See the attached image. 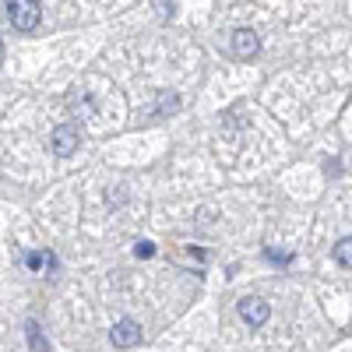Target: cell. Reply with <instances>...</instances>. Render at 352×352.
Segmentation results:
<instances>
[{
    "mask_svg": "<svg viewBox=\"0 0 352 352\" xmlns=\"http://www.w3.org/2000/svg\"><path fill=\"white\" fill-rule=\"evenodd\" d=\"M335 261L345 264V268H352V236H345V240L335 243Z\"/></svg>",
    "mask_w": 352,
    "mask_h": 352,
    "instance_id": "cell-7",
    "label": "cell"
},
{
    "mask_svg": "<svg viewBox=\"0 0 352 352\" xmlns=\"http://www.w3.org/2000/svg\"><path fill=\"white\" fill-rule=\"evenodd\" d=\"M39 4L36 0H8V18L11 25L18 28V32H32V28L39 25Z\"/></svg>",
    "mask_w": 352,
    "mask_h": 352,
    "instance_id": "cell-1",
    "label": "cell"
},
{
    "mask_svg": "<svg viewBox=\"0 0 352 352\" xmlns=\"http://www.w3.org/2000/svg\"><path fill=\"white\" fill-rule=\"evenodd\" d=\"M232 53L243 56V60L257 56V53H261V39H257V32H250V28H236V32H232Z\"/></svg>",
    "mask_w": 352,
    "mask_h": 352,
    "instance_id": "cell-5",
    "label": "cell"
},
{
    "mask_svg": "<svg viewBox=\"0 0 352 352\" xmlns=\"http://www.w3.org/2000/svg\"><path fill=\"white\" fill-rule=\"evenodd\" d=\"M50 144H53V155H60V159L74 155V152H78V127L60 124V127L50 134Z\"/></svg>",
    "mask_w": 352,
    "mask_h": 352,
    "instance_id": "cell-3",
    "label": "cell"
},
{
    "mask_svg": "<svg viewBox=\"0 0 352 352\" xmlns=\"http://www.w3.org/2000/svg\"><path fill=\"white\" fill-rule=\"evenodd\" d=\"M134 254H138V257H155V243H148V240H141V243L134 247Z\"/></svg>",
    "mask_w": 352,
    "mask_h": 352,
    "instance_id": "cell-9",
    "label": "cell"
},
{
    "mask_svg": "<svg viewBox=\"0 0 352 352\" xmlns=\"http://www.w3.org/2000/svg\"><path fill=\"white\" fill-rule=\"evenodd\" d=\"M0 64H4V39H0Z\"/></svg>",
    "mask_w": 352,
    "mask_h": 352,
    "instance_id": "cell-11",
    "label": "cell"
},
{
    "mask_svg": "<svg viewBox=\"0 0 352 352\" xmlns=\"http://www.w3.org/2000/svg\"><path fill=\"white\" fill-rule=\"evenodd\" d=\"M25 335H28V345H32V352H50V345H46V338H43V331H39L36 320H28V324H25Z\"/></svg>",
    "mask_w": 352,
    "mask_h": 352,
    "instance_id": "cell-6",
    "label": "cell"
},
{
    "mask_svg": "<svg viewBox=\"0 0 352 352\" xmlns=\"http://www.w3.org/2000/svg\"><path fill=\"white\" fill-rule=\"evenodd\" d=\"M268 261H278V264H289L292 257H289V254H275V250H268Z\"/></svg>",
    "mask_w": 352,
    "mask_h": 352,
    "instance_id": "cell-10",
    "label": "cell"
},
{
    "mask_svg": "<svg viewBox=\"0 0 352 352\" xmlns=\"http://www.w3.org/2000/svg\"><path fill=\"white\" fill-rule=\"evenodd\" d=\"M240 317L247 320V324H250V328H261V324H264V320H268V317H272V307H268V303H264L261 296H243V300H240Z\"/></svg>",
    "mask_w": 352,
    "mask_h": 352,
    "instance_id": "cell-4",
    "label": "cell"
},
{
    "mask_svg": "<svg viewBox=\"0 0 352 352\" xmlns=\"http://www.w3.org/2000/svg\"><path fill=\"white\" fill-rule=\"evenodd\" d=\"M109 342H113L116 349H134V345L141 342V324H138V320H131V317L116 320L113 331H109Z\"/></svg>",
    "mask_w": 352,
    "mask_h": 352,
    "instance_id": "cell-2",
    "label": "cell"
},
{
    "mask_svg": "<svg viewBox=\"0 0 352 352\" xmlns=\"http://www.w3.org/2000/svg\"><path fill=\"white\" fill-rule=\"evenodd\" d=\"M176 102H180V96H173V92L169 96H159V113H173Z\"/></svg>",
    "mask_w": 352,
    "mask_h": 352,
    "instance_id": "cell-8",
    "label": "cell"
}]
</instances>
